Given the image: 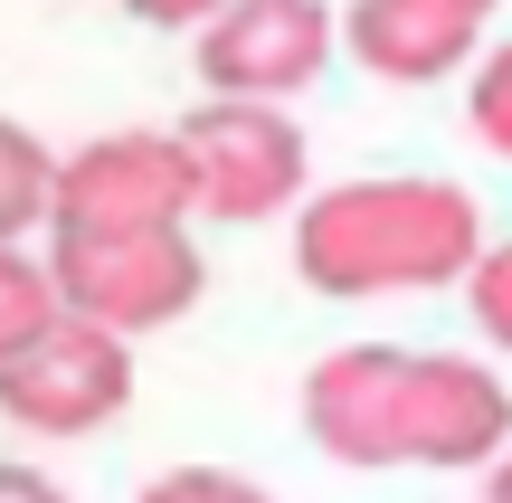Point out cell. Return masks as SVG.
<instances>
[{
  "label": "cell",
  "instance_id": "1",
  "mask_svg": "<svg viewBox=\"0 0 512 503\" xmlns=\"http://www.w3.org/2000/svg\"><path fill=\"white\" fill-rule=\"evenodd\" d=\"M484 257V209L456 181H332L294 209V276L313 295H427V285H465Z\"/></svg>",
  "mask_w": 512,
  "mask_h": 503
},
{
  "label": "cell",
  "instance_id": "2",
  "mask_svg": "<svg viewBox=\"0 0 512 503\" xmlns=\"http://www.w3.org/2000/svg\"><path fill=\"white\" fill-rule=\"evenodd\" d=\"M171 143L190 162V209L200 219H228V228H256L275 209H294L304 181H313L304 124L285 105H219L209 95V105H190L171 124Z\"/></svg>",
  "mask_w": 512,
  "mask_h": 503
},
{
  "label": "cell",
  "instance_id": "3",
  "mask_svg": "<svg viewBox=\"0 0 512 503\" xmlns=\"http://www.w3.org/2000/svg\"><path fill=\"white\" fill-rule=\"evenodd\" d=\"M190 162L171 133H95L57 152V200H48V247L76 238H162L190 228Z\"/></svg>",
  "mask_w": 512,
  "mask_h": 503
},
{
  "label": "cell",
  "instance_id": "4",
  "mask_svg": "<svg viewBox=\"0 0 512 503\" xmlns=\"http://www.w3.org/2000/svg\"><path fill=\"white\" fill-rule=\"evenodd\" d=\"M48 276H57V304L76 323H95L114 342H143L200 304L209 257L190 247V228H162V238H76V247H48Z\"/></svg>",
  "mask_w": 512,
  "mask_h": 503
},
{
  "label": "cell",
  "instance_id": "5",
  "mask_svg": "<svg viewBox=\"0 0 512 503\" xmlns=\"http://www.w3.org/2000/svg\"><path fill=\"white\" fill-rule=\"evenodd\" d=\"M512 447V390L465 352H408L399 361V418H389V466H484Z\"/></svg>",
  "mask_w": 512,
  "mask_h": 503
},
{
  "label": "cell",
  "instance_id": "6",
  "mask_svg": "<svg viewBox=\"0 0 512 503\" xmlns=\"http://www.w3.org/2000/svg\"><path fill=\"white\" fill-rule=\"evenodd\" d=\"M124 399H133V342L95 333L76 314L0 371V418L29 437H95L124 418Z\"/></svg>",
  "mask_w": 512,
  "mask_h": 503
},
{
  "label": "cell",
  "instance_id": "7",
  "mask_svg": "<svg viewBox=\"0 0 512 503\" xmlns=\"http://www.w3.org/2000/svg\"><path fill=\"white\" fill-rule=\"evenodd\" d=\"M332 10L323 0H228L200 19V76L219 105H285L323 76Z\"/></svg>",
  "mask_w": 512,
  "mask_h": 503
},
{
  "label": "cell",
  "instance_id": "8",
  "mask_svg": "<svg viewBox=\"0 0 512 503\" xmlns=\"http://www.w3.org/2000/svg\"><path fill=\"white\" fill-rule=\"evenodd\" d=\"M342 48L389 86H437L484 48V0H351Z\"/></svg>",
  "mask_w": 512,
  "mask_h": 503
},
{
  "label": "cell",
  "instance_id": "9",
  "mask_svg": "<svg viewBox=\"0 0 512 503\" xmlns=\"http://www.w3.org/2000/svg\"><path fill=\"white\" fill-rule=\"evenodd\" d=\"M399 361L389 342H342L304 371V437L332 466H389V418H399Z\"/></svg>",
  "mask_w": 512,
  "mask_h": 503
},
{
  "label": "cell",
  "instance_id": "10",
  "mask_svg": "<svg viewBox=\"0 0 512 503\" xmlns=\"http://www.w3.org/2000/svg\"><path fill=\"white\" fill-rule=\"evenodd\" d=\"M57 323H67V304H57L48 257H29V247H0V371H10L19 352H38Z\"/></svg>",
  "mask_w": 512,
  "mask_h": 503
},
{
  "label": "cell",
  "instance_id": "11",
  "mask_svg": "<svg viewBox=\"0 0 512 503\" xmlns=\"http://www.w3.org/2000/svg\"><path fill=\"white\" fill-rule=\"evenodd\" d=\"M48 200H57V152L38 143L29 124L0 114V247H19L29 228H48Z\"/></svg>",
  "mask_w": 512,
  "mask_h": 503
},
{
  "label": "cell",
  "instance_id": "12",
  "mask_svg": "<svg viewBox=\"0 0 512 503\" xmlns=\"http://www.w3.org/2000/svg\"><path fill=\"white\" fill-rule=\"evenodd\" d=\"M465 124L484 133V152H503V162H512V38L475 67V86H465Z\"/></svg>",
  "mask_w": 512,
  "mask_h": 503
},
{
  "label": "cell",
  "instance_id": "13",
  "mask_svg": "<svg viewBox=\"0 0 512 503\" xmlns=\"http://www.w3.org/2000/svg\"><path fill=\"white\" fill-rule=\"evenodd\" d=\"M143 503H275L266 485H247V475H228V466H171V475H152Z\"/></svg>",
  "mask_w": 512,
  "mask_h": 503
},
{
  "label": "cell",
  "instance_id": "14",
  "mask_svg": "<svg viewBox=\"0 0 512 503\" xmlns=\"http://www.w3.org/2000/svg\"><path fill=\"white\" fill-rule=\"evenodd\" d=\"M465 304H475L484 342H503V352H512V238L475 257V276H465Z\"/></svg>",
  "mask_w": 512,
  "mask_h": 503
},
{
  "label": "cell",
  "instance_id": "15",
  "mask_svg": "<svg viewBox=\"0 0 512 503\" xmlns=\"http://www.w3.org/2000/svg\"><path fill=\"white\" fill-rule=\"evenodd\" d=\"M0 503H67V494H57L38 466H0Z\"/></svg>",
  "mask_w": 512,
  "mask_h": 503
},
{
  "label": "cell",
  "instance_id": "16",
  "mask_svg": "<svg viewBox=\"0 0 512 503\" xmlns=\"http://www.w3.org/2000/svg\"><path fill=\"white\" fill-rule=\"evenodd\" d=\"M484 503H512V447H503V466H494V485H484Z\"/></svg>",
  "mask_w": 512,
  "mask_h": 503
}]
</instances>
